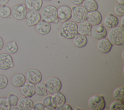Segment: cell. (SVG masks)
Wrapping results in <instances>:
<instances>
[{"instance_id": "d6a6232c", "label": "cell", "mask_w": 124, "mask_h": 110, "mask_svg": "<svg viewBox=\"0 0 124 110\" xmlns=\"http://www.w3.org/2000/svg\"><path fill=\"white\" fill-rule=\"evenodd\" d=\"M7 99H8L9 103L11 106H16L19 98L16 94H10L8 95Z\"/></svg>"}, {"instance_id": "83f0119b", "label": "cell", "mask_w": 124, "mask_h": 110, "mask_svg": "<svg viewBox=\"0 0 124 110\" xmlns=\"http://www.w3.org/2000/svg\"><path fill=\"white\" fill-rule=\"evenodd\" d=\"M45 107V110H55L56 107L52 101L51 96H45L42 99L41 102Z\"/></svg>"}, {"instance_id": "5b68a950", "label": "cell", "mask_w": 124, "mask_h": 110, "mask_svg": "<svg viewBox=\"0 0 124 110\" xmlns=\"http://www.w3.org/2000/svg\"><path fill=\"white\" fill-rule=\"evenodd\" d=\"M72 9V17L76 23H80L86 20L88 12L83 6L77 5L73 6Z\"/></svg>"}, {"instance_id": "cb8c5ba5", "label": "cell", "mask_w": 124, "mask_h": 110, "mask_svg": "<svg viewBox=\"0 0 124 110\" xmlns=\"http://www.w3.org/2000/svg\"><path fill=\"white\" fill-rule=\"evenodd\" d=\"M83 6L88 12L97 10L98 4L95 0H85Z\"/></svg>"}, {"instance_id": "8992f818", "label": "cell", "mask_w": 124, "mask_h": 110, "mask_svg": "<svg viewBox=\"0 0 124 110\" xmlns=\"http://www.w3.org/2000/svg\"><path fill=\"white\" fill-rule=\"evenodd\" d=\"M47 92L50 94L60 91L62 87V83L61 80L56 77H50L48 78L45 83Z\"/></svg>"}, {"instance_id": "ba28073f", "label": "cell", "mask_w": 124, "mask_h": 110, "mask_svg": "<svg viewBox=\"0 0 124 110\" xmlns=\"http://www.w3.org/2000/svg\"><path fill=\"white\" fill-rule=\"evenodd\" d=\"M26 79L28 82L36 84L41 82L42 79V75L41 72L36 68H31L26 73Z\"/></svg>"}, {"instance_id": "9a60e30c", "label": "cell", "mask_w": 124, "mask_h": 110, "mask_svg": "<svg viewBox=\"0 0 124 110\" xmlns=\"http://www.w3.org/2000/svg\"><path fill=\"white\" fill-rule=\"evenodd\" d=\"M113 47L112 44L106 38L98 40L97 43V48L102 53L107 54L109 53Z\"/></svg>"}, {"instance_id": "1f68e13d", "label": "cell", "mask_w": 124, "mask_h": 110, "mask_svg": "<svg viewBox=\"0 0 124 110\" xmlns=\"http://www.w3.org/2000/svg\"><path fill=\"white\" fill-rule=\"evenodd\" d=\"M10 107L7 98L0 97V110H10Z\"/></svg>"}, {"instance_id": "7a4b0ae2", "label": "cell", "mask_w": 124, "mask_h": 110, "mask_svg": "<svg viewBox=\"0 0 124 110\" xmlns=\"http://www.w3.org/2000/svg\"><path fill=\"white\" fill-rule=\"evenodd\" d=\"M41 16L43 20L49 23L57 24L59 20L57 14V8L49 5L44 7L41 11Z\"/></svg>"}, {"instance_id": "ab89813d", "label": "cell", "mask_w": 124, "mask_h": 110, "mask_svg": "<svg viewBox=\"0 0 124 110\" xmlns=\"http://www.w3.org/2000/svg\"><path fill=\"white\" fill-rule=\"evenodd\" d=\"M124 16H121V23H120V26L122 28H124Z\"/></svg>"}, {"instance_id": "3957f363", "label": "cell", "mask_w": 124, "mask_h": 110, "mask_svg": "<svg viewBox=\"0 0 124 110\" xmlns=\"http://www.w3.org/2000/svg\"><path fill=\"white\" fill-rule=\"evenodd\" d=\"M108 40L115 46H123L124 43V29L121 26L111 28L108 33Z\"/></svg>"}, {"instance_id": "7402d4cb", "label": "cell", "mask_w": 124, "mask_h": 110, "mask_svg": "<svg viewBox=\"0 0 124 110\" xmlns=\"http://www.w3.org/2000/svg\"><path fill=\"white\" fill-rule=\"evenodd\" d=\"M73 39L74 45L78 48H82L85 47L88 43V39L86 36L78 33Z\"/></svg>"}, {"instance_id": "f35d334b", "label": "cell", "mask_w": 124, "mask_h": 110, "mask_svg": "<svg viewBox=\"0 0 124 110\" xmlns=\"http://www.w3.org/2000/svg\"><path fill=\"white\" fill-rule=\"evenodd\" d=\"M4 46V41L1 36H0V51L2 49Z\"/></svg>"}, {"instance_id": "44dd1931", "label": "cell", "mask_w": 124, "mask_h": 110, "mask_svg": "<svg viewBox=\"0 0 124 110\" xmlns=\"http://www.w3.org/2000/svg\"><path fill=\"white\" fill-rule=\"evenodd\" d=\"M25 5L30 11H39L43 5V0H25Z\"/></svg>"}, {"instance_id": "e575fe53", "label": "cell", "mask_w": 124, "mask_h": 110, "mask_svg": "<svg viewBox=\"0 0 124 110\" xmlns=\"http://www.w3.org/2000/svg\"><path fill=\"white\" fill-rule=\"evenodd\" d=\"M55 110H73L72 107L68 104L64 103L62 105L56 108Z\"/></svg>"}, {"instance_id": "8d00e7d4", "label": "cell", "mask_w": 124, "mask_h": 110, "mask_svg": "<svg viewBox=\"0 0 124 110\" xmlns=\"http://www.w3.org/2000/svg\"><path fill=\"white\" fill-rule=\"evenodd\" d=\"M85 0H71V2L76 5H80L83 3Z\"/></svg>"}, {"instance_id": "52a82bcc", "label": "cell", "mask_w": 124, "mask_h": 110, "mask_svg": "<svg viewBox=\"0 0 124 110\" xmlns=\"http://www.w3.org/2000/svg\"><path fill=\"white\" fill-rule=\"evenodd\" d=\"M27 12V9L24 4H16L11 9L12 16L15 19L17 20L25 19Z\"/></svg>"}, {"instance_id": "7c38bea8", "label": "cell", "mask_w": 124, "mask_h": 110, "mask_svg": "<svg viewBox=\"0 0 124 110\" xmlns=\"http://www.w3.org/2000/svg\"><path fill=\"white\" fill-rule=\"evenodd\" d=\"M40 13L37 11H30L27 12L25 19L28 27L35 26L41 20Z\"/></svg>"}, {"instance_id": "f1b7e54d", "label": "cell", "mask_w": 124, "mask_h": 110, "mask_svg": "<svg viewBox=\"0 0 124 110\" xmlns=\"http://www.w3.org/2000/svg\"><path fill=\"white\" fill-rule=\"evenodd\" d=\"M11 15V9L9 6L4 5L0 7V17L3 18H6L9 17Z\"/></svg>"}, {"instance_id": "484cf974", "label": "cell", "mask_w": 124, "mask_h": 110, "mask_svg": "<svg viewBox=\"0 0 124 110\" xmlns=\"http://www.w3.org/2000/svg\"><path fill=\"white\" fill-rule=\"evenodd\" d=\"M124 87H119L115 89L112 93L113 98L115 100H118L124 103Z\"/></svg>"}, {"instance_id": "7bdbcfd3", "label": "cell", "mask_w": 124, "mask_h": 110, "mask_svg": "<svg viewBox=\"0 0 124 110\" xmlns=\"http://www.w3.org/2000/svg\"><path fill=\"white\" fill-rule=\"evenodd\" d=\"M44 0V1H46V2H49V1H52V0Z\"/></svg>"}, {"instance_id": "e0dca14e", "label": "cell", "mask_w": 124, "mask_h": 110, "mask_svg": "<svg viewBox=\"0 0 124 110\" xmlns=\"http://www.w3.org/2000/svg\"><path fill=\"white\" fill-rule=\"evenodd\" d=\"M20 88L21 93L25 96L28 97H32L35 94V84L29 82H25Z\"/></svg>"}, {"instance_id": "8fae6325", "label": "cell", "mask_w": 124, "mask_h": 110, "mask_svg": "<svg viewBox=\"0 0 124 110\" xmlns=\"http://www.w3.org/2000/svg\"><path fill=\"white\" fill-rule=\"evenodd\" d=\"M57 14L59 20L63 22L71 18L72 9L67 5H61L57 8Z\"/></svg>"}, {"instance_id": "d590c367", "label": "cell", "mask_w": 124, "mask_h": 110, "mask_svg": "<svg viewBox=\"0 0 124 110\" xmlns=\"http://www.w3.org/2000/svg\"><path fill=\"white\" fill-rule=\"evenodd\" d=\"M33 110H45V107L43 105V104L41 102H37L33 104V107H32Z\"/></svg>"}, {"instance_id": "836d02e7", "label": "cell", "mask_w": 124, "mask_h": 110, "mask_svg": "<svg viewBox=\"0 0 124 110\" xmlns=\"http://www.w3.org/2000/svg\"><path fill=\"white\" fill-rule=\"evenodd\" d=\"M8 84V79L6 76L0 73V90L5 89Z\"/></svg>"}, {"instance_id": "ffe728a7", "label": "cell", "mask_w": 124, "mask_h": 110, "mask_svg": "<svg viewBox=\"0 0 124 110\" xmlns=\"http://www.w3.org/2000/svg\"><path fill=\"white\" fill-rule=\"evenodd\" d=\"M26 81L25 76L21 73L14 74L11 78L12 84L15 87H21Z\"/></svg>"}, {"instance_id": "5bb4252c", "label": "cell", "mask_w": 124, "mask_h": 110, "mask_svg": "<svg viewBox=\"0 0 124 110\" xmlns=\"http://www.w3.org/2000/svg\"><path fill=\"white\" fill-rule=\"evenodd\" d=\"M33 105L32 100L30 97L24 96L18 99L16 107L19 110H31Z\"/></svg>"}, {"instance_id": "4fadbf2b", "label": "cell", "mask_w": 124, "mask_h": 110, "mask_svg": "<svg viewBox=\"0 0 124 110\" xmlns=\"http://www.w3.org/2000/svg\"><path fill=\"white\" fill-rule=\"evenodd\" d=\"M86 20L92 26L96 25L101 23L102 16L101 14L97 10L90 12L88 13Z\"/></svg>"}, {"instance_id": "6da1fadb", "label": "cell", "mask_w": 124, "mask_h": 110, "mask_svg": "<svg viewBox=\"0 0 124 110\" xmlns=\"http://www.w3.org/2000/svg\"><path fill=\"white\" fill-rule=\"evenodd\" d=\"M78 33V24L74 21L68 20L64 21L60 26L59 35L64 38L72 39Z\"/></svg>"}, {"instance_id": "2e32d148", "label": "cell", "mask_w": 124, "mask_h": 110, "mask_svg": "<svg viewBox=\"0 0 124 110\" xmlns=\"http://www.w3.org/2000/svg\"><path fill=\"white\" fill-rule=\"evenodd\" d=\"M36 31L41 35H46L50 32L51 30L50 23L44 20H41L35 25Z\"/></svg>"}, {"instance_id": "f546056e", "label": "cell", "mask_w": 124, "mask_h": 110, "mask_svg": "<svg viewBox=\"0 0 124 110\" xmlns=\"http://www.w3.org/2000/svg\"><path fill=\"white\" fill-rule=\"evenodd\" d=\"M124 103L118 100L112 102L109 107V110H124Z\"/></svg>"}, {"instance_id": "4dcf8cb0", "label": "cell", "mask_w": 124, "mask_h": 110, "mask_svg": "<svg viewBox=\"0 0 124 110\" xmlns=\"http://www.w3.org/2000/svg\"><path fill=\"white\" fill-rule=\"evenodd\" d=\"M113 11L116 16H124V4L117 3L113 8Z\"/></svg>"}, {"instance_id": "30bf717a", "label": "cell", "mask_w": 124, "mask_h": 110, "mask_svg": "<svg viewBox=\"0 0 124 110\" xmlns=\"http://www.w3.org/2000/svg\"><path fill=\"white\" fill-rule=\"evenodd\" d=\"M107 34L108 31L106 28L101 23L92 26L91 35L94 39L98 40L106 38Z\"/></svg>"}, {"instance_id": "603a6c76", "label": "cell", "mask_w": 124, "mask_h": 110, "mask_svg": "<svg viewBox=\"0 0 124 110\" xmlns=\"http://www.w3.org/2000/svg\"><path fill=\"white\" fill-rule=\"evenodd\" d=\"M52 94V101L56 108L66 103V99L65 96L60 91Z\"/></svg>"}, {"instance_id": "60d3db41", "label": "cell", "mask_w": 124, "mask_h": 110, "mask_svg": "<svg viewBox=\"0 0 124 110\" xmlns=\"http://www.w3.org/2000/svg\"><path fill=\"white\" fill-rule=\"evenodd\" d=\"M10 110H18V108H17L16 106H11L10 107Z\"/></svg>"}, {"instance_id": "b9f144b4", "label": "cell", "mask_w": 124, "mask_h": 110, "mask_svg": "<svg viewBox=\"0 0 124 110\" xmlns=\"http://www.w3.org/2000/svg\"><path fill=\"white\" fill-rule=\"evenodd\" d=\"M116 1L118 3L124 4V0H116Z\"/></svg>"}, {"instance_id": "4316f807", "label": "cell", "mask_w": 124, "mask_h": 110, "mask_svg": "<svg viewBox=\"0 0 124 110\" xmlns=\"http://www.w3.org/2000/svg\"><path fill=\"white\" fill-rule=\"evenodd\" d=\"M35 94L39 96H46L47 95V91L45 83L40 82L35 85Z\"/></svg>"}, {"instance_id": "74e56055", "label": "cell", "mask_w": 124, "mask_h": 110, "mask_svg": "<svg viewBox=\"0 0 124 110\" xmlns=\"http://www.w3.org/2000/svg\"><path fill=\"white\" fill-rule=\"evenodd\" d=\"M9 0H0V7L6 5L8 2Z\"/></svg>"}, {"instance_id": "ac0fdd59", "label": "cell", "mask_w": 124, "mask_h": 110, "mask_svg": "<svg viewBox=\"0 0 124 110\" xmlns=\"http://www.w3.org/2000/svg\"><path fill=\"white\" fill-rule=\"evenodd\" d=\"M92 26L86 20L78 23V33L85 36L91 35Z\"/></svg>"}, {"instance_id": "277c9868", "label": "cell", "mask_w": 124, "mask_h": 110, "mask_svg": "<svg viewBox=\"0 0 124 110\" xmlns=\"http://www.w3.org/2000/svg\"><path fill=\"white\" fill-rule=\"evenodd\" d=\"M105 97L102 95H94L88 100V106L92 110H103L106 108Z\"/></svg>"}, {"instance_id": "d4e9b609", "label": "cell", "mask_w": 124, "mask_h": 110, "mask_svg": "<svg viewBox=\"0 0 124 110\" xmlns=\"http://www.w3.org/2000/svg\"><path fill=\"white\" fill-rule=\"evenodd\" d=\"M18 49V46L15 41H12L7 43L5 46L6 52L10 54H16Z\"/></svg>"}, {"instance_id": "9c48e42d", "label": "cell", "mask_w": 124, "mask_h": 110, "mask_svg": "<svg viewBox=\"0 0 124 110\" xmlns=\"http://www.w3.org/2000/svg\"><path fill=\"white\" fill-rule=\"evenodd\" d=\"M14 66L13 59L11 54L7 52L0 53V69L7 70Z\"/></svg>"}, {"instance_id": "d6986e66", "label": "cell", "mask_w": 124, "mask_h": 110, "mask_svg": "<svg viewBox=\"0 0 124 110\" xmlns=\"http://www.w3.org/2000/svg\"><path fill=\"white\" fill-rule=\"evenodd\" d=\"M103 23L107 27L111 29L118 26L119 19L116 16L111 13H109L104 18Z\"/></svg>"}]
</instances>
